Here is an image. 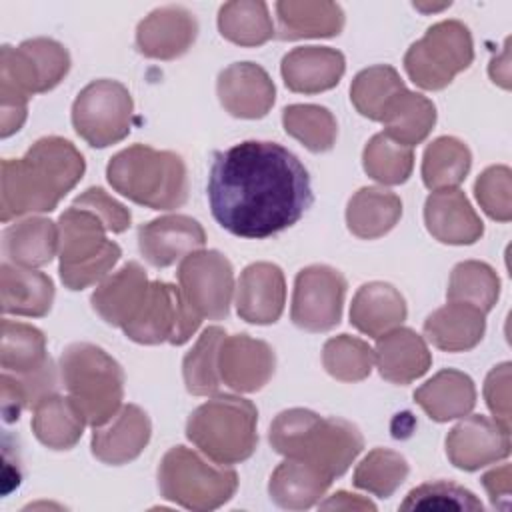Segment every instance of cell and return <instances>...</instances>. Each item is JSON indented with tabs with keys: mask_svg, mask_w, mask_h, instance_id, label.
<instances>
[{
	"mask_svg": "<svg viewBox=\"0 0 512 512\" xmlns=\"http://www.w3.org/2000/svg\"><path fill=\"white\" fill-rule=\"evenodd\" d=\"M404 90L406 86L396 68L378 64L364 68L354 76L350 86V100L362 116L374 122H382L394 98Z\"/></svg>",
	"mask_w": 512,
	"mask_h": 512,
	"instance_id": "cell-38",
	"label": "cell"
},
{
	"mask_svg": "<svg viewBox=\"0 0 512 512\" xmlns=\"http://www.w3.org/2000/svg\"><path fill=\"white\" fill-rule=\"evenodd\" d=\"M268 438L278 454L304 460L330 480L342 476L364 448V438L352 422L322 418L306 408L280 412Z\"/></svg>",
	"mask_w": 512,
	"mask_h": 512,
	"instance_id": "cell-3",
	"label": "cell"
},
{
	"mask_svg": "<svg viewBox=\"0 0 512 512\" xmlns=\"http://www.w3.org/2000/svg\"><path fill=\"white\" fill-rule=\"evenodd\" d=\"M162 498L188 510H214L226 504L236 488L238 474L222 464H210L186 446L170 448L158 466Z\"/></svg>",
	"mask_w": 512,
	"mask_h": 512,
	"instance_id": "cell-9",
	"label": "cell"
},
{
	"mask_svg": "<svg viewBox=\"0 0 512 512\" xmlns=\"http://www.w3.org/2000/svg\"><path fill=\"white\" fill-rule=\"evenodd\" d=\"M384 134L402 146H416L428 138L436 124V106L422 94L400 92L384 114Z\"/></svg>",
	"mask_w": 512,
	"mask_h": 512,
	"instance_id": "cell-35",
	"label": "cell"
},
{
	"mask_svg": "<svg viewBox=\"0 0 512 512\" xmlns=\"http://www.w3.org/2000/svg\"><path fill=\"white\" fill-rule=\"evenodd\" d=\"M346 296V278L332 266L312 264L294 280L292 322L306 332H326L340 324Z\"/></svg>",
	"mask_w": 512,
	"mask_h": 512,
	"instance_id": "cell-14",
	"label": "cell"
},
{
	"mask_svg": "<svg viewBox=\"0 0 512 512\" xmlns=\"http://www.w3.org/2000/svg\"><path fill=\"white\" fill-rule=\"evenodd\" d=\"M406 314L404 296L388 282L362 284L350 304V324L370 338L398 328Z\"/></svg>",
	"mask_w": 512,
	"mask_h": 512,
	"instance_id": "cell-26",
	"label": "cell"
},
{
	"mask_svg": "<svg viewBox=\"0 0 512 512\" xmlns=\"http://www.w3.org/2000/svg\"><path fill=\"white\" fill-rule=\"evenodd\" d=\"M148 286L150 282L144 268L138 262H126L96 286L90 302L106 324L124 328L140 308Z\"/></svg>",
	"mask_w": 512,
	"mask_h": 512,
	"instance_id": "cell-24",
	"label": "cell"
},
{
	"mask_svg": "<svg viewBox=\"0 0 512 512\" xmlns=\"http://www.w3.org/2000/svg\"><path fill=\"white\" fill-rule=\"evenodd\" d=\"M320 508L322 510H332V508H336V510H376V506L368 498L348 494V492L332 494L328 500L320 502Z\"/></svg>",
	"mask_w": 512,
	"mask_h": 512,
	"instance_id": "cell-52",
	"label": "cell"
},
{
	"mask_svg": "<svg viewBox=\"0 0 512 512\" xmlns=\"http://www.w3.org/2000/svg\"><path fill=\"white\" fill-rule=\"evenodd\" d=\"M414 400L434 422H448L472 412L476 388L468 374L446 368L424 382L414 392Z\"/></svg>",
	"mask_w": 512,
	"mask_h": 512,
	"instance_id": "cell-29",
	"label": "cell"
},
{
	"mask_svg": "<svg viewBox=\"0 0 512 512\" xmlns=\"http://www.w3.org/2000/svg\"><path fill=\"white\" fill-rule=\"evenodd\" d=\"M132 96L116 80H94L80 90L72 104L76 134L94 148H106L130 134Z\"/></svg>",
	"mask_w": 512,
	"mask_h": 512,
	"instance_id": "cell-11",
	"label": "cell"
},
{
	"mask_svg": "<svg viewBox=\"0 0 512 512\" xmlns=\"http://www.w3.org/2000/svg\"><path fill=\"white\" fill-rule=\"evenodd\" d=\"M220 34L238 46H260L274 36V24L266 2L234 0L220 6Z\"/></svg>",
	"mask_w": 512,
	"mask_h": 512,
	"instance_id": "cell-37",
	"label": "cell"
},
{
	"mask_svg": "<svg viewBox=\"0 0 512 512\" xmlns=\"http://www.w3.org/2000/svg\"><path fill=\"white\" fill-rule=\"evenodd\" d=\"M322 364L326 372L340 382H360L372 372L374 350L360 338L340 334L326 340Z\"/></svg>",
	"mask_w": 512,
	"mask_h": 512,
	"instance_id": "cell-46",
	"label": "cell"
},
{
	"mask_svg": "<svg viewBox=\"0 0 512 512\" xmlns=\"http://www.w3.org/2000/svg\"><path fill=\"white\" fill-rule=\"evenodd\" d=\"M276 368V356L270 344L248 334L224 336L218 352L220 380L236 392H258L264 388Z\"/></svg>",
	"mask_w": 512,
	"mask_h": 512,
	"instance_id": "cell-16",
	"label": "cell"
},
{
	"mask_svg": "<svg viewBox=\"0 0 512 512\" xmlns=\"http://www.w3.org/2000/svg\"><path fill=\"white\" fill-rule=\"evenodd\" d=\"M346 70L344 54L330 46H300L282 58V78L292 92L318 94L334 88Z\"/></svg>",
	"mask_w": 512,
	"mask_h": 512,
	"instance_id": "cell-23",
	"label": "cell"
},
{
	"mask_svg": "<svg viewBox=\"0 0 512 512\" xmlns=\"http://www.w3.org/2000/svg\"><path fill=\"white\" fill-rule=\"evenodd\" d=\"M486 332V314L466 302H448L424 320V336L446 352H466L480 344Z\"/></svg>",
	"mask_w": 512,
	"mask_h": 512,
	"instance_id": "cell-27",
	"label": "cell"
},
{
	"mask_svg": "<svg viewBox=\"0 0 512 512\" xmlns=\"http://www.w3.org/2000/svg\"><path fill=\"white\" fill-rule=\"evenodd\" d=\"M428 232L442 244H474L484 234V224L466 194L458 188L434 190L424 202Z\"/></svg>",
	"mask_w": 512,
	"mask_h": 512,
	"instance_id": "cell-21",
	"label": "cell"
},
{
	"mask_svg": "<svg viewBox=\"0 0 512 512\" xmlns=\"http://www.w3.org/2000/svg\"><path fill=\"white\" fill-rule=\"evenodd\" d=\"M72 206L92 212L94 216H98L102 220L106 230L114 232V234H120V232L128 230V226L132 222L130 210L98 186H92L84 194L76 196Z\"/></svg>",
	"mask_w": 512,
	"mask_h": 512,
	"instance_id": "cell-49",
	"label": "cell"
},
{
	"mask_svg": "<svg viewBox=\"0 0 512 512\" xmlns=\"http://www.w3.org/2000/svg\"><path fill=\"white\" fill-rule=\"evenodd\" d=\"M6 262L22 268H40L58 252V224L42 216H30L10 224L2 234Z\"/></svg>",
	"mask_w": 512,
	"mask_h": 512,
	"instance_id": "cell-31",
	"label": "cell"
},
{
	"mask_svg": "<svg viewBox=\"0 0 512 512\" xmlns=\"http://www.w3.org/2000/svg\"><path fill=\"white\" fill-rule=\"evenodd\" d=\"M330 484L332 480L316 466L298 458H286L272 472L268 494L280 508L306 510L320 502Z\"/></svg>",
	"mask_w": 512,
	"mask_h": 512,
	"instance_id": "cell-30",
	"label": "cell"
},
{
	"mask_svg": "<svg viewBox=\"0 0 512 512\" xmlns=\"http://www.w3.org/2000/svg\"><path fill=\"white\" fill-rule=\"evenodd\" d=\"M226 332L220 326H208L192 350L182 360V376L186 390L194 396H208L220 388L218 352Z\"/></svg>",
	"mask_w": 512,
	"mask_h": 512,
	"instance_id": "cell-40",
	"label": "cell"
},
{
	"mask_svg": "<svg viewBox=\"0 0 512 512\" xmlns=\"http://www.w3.org/2000/svg\"><path fill=\"white\" fill-rule=\"evenodd\" d=\"M450 6V2H446V4H440V6H422V4H414V8H418V10H424V12H436V10H442V8H448Z\"/></svg>",
	"mask_w": 512,
	"mask_h": 512,
	"instance_id": "cell-53",
	"label": "cell"
},
{
	"mask_svg": "<svg viewBox=\"0 0 512 512\" xmlns=\"http://www.w3.org/2000/svg\"><path fill=\"white\" fill-rule=\"evenodd\" d=\"M198 34L194 14L182 6L152 10L136 28V48L146 58L174 60L188 52Z\"/></svg>",
	"mask_w": 512,
	"mask_h": 512,
	"instance_id": "cell-19",
	"label": "cell"
},
{
	"mask_svg": "<svg viewBox=\"0 0 512 512\" xmlns=\"http://www.w3.org/2000/svg\"><path fill=\"white\" fill-rule=\"evenodd\" d=\"M180 292L200 318L222 320L230 312L234 270L218 250H198L180 260Z\"/></svg>",
	"mask_w": 512,
	"mask_h": 512,
	"instance_id": "cell-13",
	"label": "cell"
},
{
	"mask_svg": "<svg viewBox=\"0 0 512 512\" xmlns=\"http://www.w3.org/2000/svg\"><path fill=\"white\" fill-rule=\"evenodd\" d=\"M50 360L46 354V336L24 322L2 320L0 338V364L2 372L30 374L44 368Z\"/></svg>",
	"mask_w": 512,
	"mask_h": 512,
	"instance_id": "cell-36",
	"label": "cell"
},
{
	"mask_svg": "<svg viewBox=\"0 0 512 512\" xmlns=\"http://www.w3.org/2000/svg\"><path fill=\"white\" fill-rule=\"evenodd\" d=\"M86 418L70 396L48 394L34 404L32 432L50 450H70L82 438Z\"/></svg>",
	"mask_w": 512,
	"mask_h": 512,
	"instance_id": "cell-33",
	"label": "cell"
},
{
	"mask_svg": "<svg viewBox=\"0 0 512 512\" xmlns=\"http://www.w3.org/2000/svg\"><path fill=\"white\" fill-rule=\"evenodd\" d=\"M374 362L384 380L392 384H410L428 372L432 354L422 336L410 328L398 326L378 338Z\"/></svg>",
	"mask_w": 512,
	"mask_h": 512,
	"instance_id": "cell-25",
	"label": "cell"
},
{
	"mask_svg": "<svg viewBox=\"0 0 512 512\" xmlns=\"http://www.w3.org/2000/svg\"><path fill=\"white\" fill-rule=\"evenodd\" d=\"M106 176L118 194L152 210H174L188 198L184 160L170 150L146 144L124 148L110 158Z\"/></svg>",
	"mask_w": 512,
	"mask_h": 512,
	"instance_id": "cell-5",
	"label": "cell"
},
{
	"mask_svg": "<svg viewBox=\"0 0 512 512\" xmlns=\"http://www.w3.org/2000/svg\"><path fill=\"white\" fill-rule=\"evenodd\" d=\"M2 416L6 422H16L24 408L32 406L48 394L56 392V368L48 362L44 368L30 374L2 372Z\"/></svg>",
	"mask_w": 512,
	"mask_h": 512,
	"instance_id": "cell-43",
	"label": "cell"
},
{
	"mask_svg": "<svg viewBox=\"0 0 512 512\" xmlns=\"http://www.w3.org/2000/svg\"><path fill=\"white\" fill-rule=\"evenodd\" d=\"M206 232L202 224L186 214H166L138 228V248L148 264L172 266L176 260L202 250Z\"/></svg>",
	"mask_w": 512,
	"mask_h": 512,
	"instance_id": "cell-18",
	"label": "cell"
},
{
	"mask_svg": "<svg viewBox=\"0 0 512 512\" xmlns=\"http://www.w3.org/2000/svg\"><path fill=\"white\" fill-rule=\"evenodd\" d=\"M446 296L450 302H466L486 314L500 296V278L486 262L464 260L454 266Z\"/></svg>",
	"mask_w": 512,
	"mask_h": 512,
	"instance_id": "cell-41",
	"label": "cell"
},
{
	"mask_svg": "<svg viewBox=\"0 0 512 512\" xmlns=\"http://www.w3.org/2000/svg\"><path fill=\"white\" fill-rule=\"evenodd\" d=\"M474 194L480 208L498 222H508L512 218V172L508 166H490L486 168L476 184Z\"/></svg>",
	"mask_w": 512,
	"mask_h": 512,
	"instance_id": "cell-48",
	"label": "cell"
},
{
	"mask_svg": "<svg viewBox=\"0 0 512 512\" xmlns=\"http://www.w3.org/2000/svg\"><path fill=\"white\" fill-rule=\"evenodd\" d=\"M200 322L202 318L190 308L180 288L154 280L150 282L140 308L122 330L138 344L170 342L182 346L192 338Z\"/></svg>",
	"mask_w": 512,
	"mask_h": 512,
	"instance_id": "cell-12",
	"label": "cell"
},
{
	"mask_svg": "<svg viewBox=\"0 0 512 512\" xmlns=\"http://www.w3.org/2000/svg\"><path fill=\"white\" fill-rule=\"evenodd\" d=\"M86 170L84 156L70 140L44 136L18 160L0 166V220L36 212H52L80 182Z\"/></svg>",
	"mask_w": 512,
	"mask_h": 512,
	"instance_id": "cell-2",
	"label": "cell"
},
{
	"mask_svg": "<svg viewBox=\"0 0 512 512\" xmlns=\"http://www.w3.org/2000/svg\"><path fill=\"white\" fill-rule=\"evenodd\" d=\"M106 226L88 210L70 206L58 218L60 278L68 290H84L104 280L122 256L106 238Z\"/></svg>",
	"mask_w": 512,
	"mask_h": 512,
	"instance_id": "cell-8",
	"label": "cell"
},
{
	"mask_svg": "<svg viewBox=\"0 0 512 512\" xmlns=\"http://www.w3.org/2000/svg\"><path fill=\"white\" fill-rule=\"evenodd\" d=\"M406 476L408 462L400 452L374 448L356 466L352 484L378 498H390L404 484Z\"/></svg>",
	"mask_w": 512,
	"mask_h": 512,
	"instance_id": "cell-45",
	"label": "cell"
},
{
	"mask_svg": "<svg viewBox=\"0 0 512 512\" xmlns=\"http://www.w3.org/2000/svg\"><path fill=\"white\" fill-rule=\"evenodd\" d=\"M206 194L224 230L256 240L294 226L314 200L298 156L268 140H244L214 152Z\"/></svg>",
	"mask_w": 512,
	"mask_h": 512,
	"instance_id": "cell-1",
	"label": "cell"
},
{
	"mask_svg": "<svg viewBox=\"0 0 512 512\" xmlns=\"http://www.w3.org/2000/svg\"><path fill=\"white\" fill-rule=\"evenodd\" d=\"M448 460L466 472L480 470L500 462L510 454V430L482 414H472L462 420L446 436Z\"/></svg>",
	"mask_w": 512,
	"mask_h": 512,
	"instance_id": "cell-15",
	"label": "cell"
},
{
	"mask_svg": "<svg viewBox=\"0 0 512 512\" xmlns=\"http://www.w3.org/2000/svg\"><path fill=\"white\" fill-rule=\"evenodd\" d=\"M222 108L244 120H256L270 112L276 100V88L268 72L254 62H234L224 68L216 82Z\"/></svg>",
	"mask_w": 512,
	"mask_h": 512,
	"instance_id": "cell-17",
	"label": "cell"
},
{
	"mask_svg": "<svg viewBox=\"0 0 512 512\" xmlns=\"http://www.w3.org/2000/svg\"><path fill=\"white\" fill-rule=\"evenodd\" d=\"M70 70L68 50L52 38L24 40L0 50V136L18 132L26 120L28 98L58 86Z\"/></svg>",
	"mask_w": 512,
	"mask_h": 512,
	"instance_id": "cell-4",
	"label": "cell"
},
{
	"mask_svg": "<svg viewBox=\"0 0 512 512\" xmlns=\"http://www.w3.org/2000/svg\"><path fill=\"white\" fill-rule=\"evenodd\" d=\"M2 312L16 316H46L54 300V282L44 272L10 262L0 266Z\"/></svg>",
	"mask_w": 512,
	"mask_h": 512,
	"instance_id": "cell-28",
	"label": "cell"
},
{
	"mask_svg": "<svg viewBox=\"0 0 512 512\" xmlns=\"http://www.w3.org/2000/svg\"><path fill=\"white\" fill-rule=\"evenodd\" d=\"M278 38H330L344 28V12L336 2L282 0L276 4Z\"/></svg>",
	"mask_w": 512,
	"mask_h": 512,
	"instance_id": "cell-32",
	"label": "cell"
},
{
	"mask_svg": "<svg viewBox=\"0 0 512 512\" xmlns=\"http://www.w3.org/2000/svg\"><path fill=\"white\" fill-rule=\"evenodd\" d=\"M474 60V44L468 26L460 20H442L416 40L406 56L404 68L410 80L424 90L446 88L456 74Z\"/></svg>",
	"mask_w": 512,
	"mask_h": 512,
	"instance_id": "cell-10",
	"label": "cell"
},
{
	"mask_svg": "<svg viewBox=\"0 0 512 512\" xmlns=\"http://www.w3.org/2000/svg\"><path fill=\"white\" fill-rule=\"evenodd\" d=\"M366 174L386 186H396L408 180L414 168V152L408 146L394 142L384 132L374 134L362 152Z\"/></svg>",
	"mask_w": 512,
	"mask_h": 512,
	"instance_id": "cell-44",
	"label": "cell"
},
{
	"mask_svg": "<svg viewBox=\"0 0 512 512\" xmlns=\"http://www.w3.org/2000/svg\"><path fill=\"white\" fill-rule=\"evenodd\" d=\"M286 280L280 266L254 262L240 274L236 286V312L250 324H274L284 310Z\"/></svg>",
	"mask_w": 512,
	"mask_h": 512,
	"instance_id": "cell-20",
	"label": "cell"
},
{
	"mask_svg": "<svg viewBox=\"0 0 512 512\" xmlns=\"http://www.w3.org/2000/svg\"><path fill=\"white\" fill-rule=\"evenodd\" d=\"M256 424L258 410L250 400L220 394L190 414L186 436L212 462L230 466L254 454L258 444Z\"/></svg>",
	"mask_w": 512,
	"mask_h": 512,
	"instance_id": "cell-6",
	"label": "cell"
},
{
	"mask_svg": "<svg viewBox=\"0 0 512 512\" xmlns=\"http://www.w3.org/2000/svg\"><path fill=\"white\" fill-rule=\"evenodd\" d=\"M402 216V200L384 188L366 186L354 192L346 206L348 230L364 240L388 234Z\"/></svg>",
	"mask_w": 512,
	"mask_h": 512,
	"instance_id": "cell-34",
	"label": "cell"
},
{
	"mask_svg": "<svg viewBox=\"0 0 512 512\" xmlns=\"http://www.w3.org/2000/svg\"><path fill=\"white\" fill-rule=\"evenodd\" d=\"M152 434L148 414L136 406H122L112 420L92 432V454L112 466L126 464L142 454Z\"/></svg>",
	"mask_w": 512,
	"mask_h": 512,
	"instance_id": "cell-22",
	"label": "cell"
},
{
	"mask_svg": "<svg viewBox=\"0 0 512 512\" xmlns=\"http://www.w3.org/2000/svg\"><path fill=\"white\" fill-rule=\"evenodd\" d=\"M286 134L304 144L310 152H326L334 146L338 124L334 114L318 104H290L282 110Z\"/></svg>",
	"mask_w": 512,
	"mask_h": 512,
	"instance_id": "cell-42",
	"label": "cell"
},
{
	"mask_svg": "<svg viewBox=\"0 0 512 512\" xmlns=\"http://www.w3.org/2000/svg\"><path fill=\"white\" fill-rule=\"evenodd\" d=\"M484 398L494 416L504 430H510V362L494 366L484 382Z\"/></svg>",
	"mask_w": 512,
	"mask_h": 512,
	"instance_id": "cell-50",
	"label": "cell"
},
{
	"mask_svg": "<svg viewBox=\"0 0 512 512\" xmlns=\"http://www.w3.org/2000/svg\"><path fill=\"white\" fill-rule=\"evenodd\" d=\"M482 486L488 492V498L492 506L496 508H510V492H512V476H510V464H502L498 468L488 470L482 476Z\"/></svg>",
	"mask_w": 512,
	"mask_h": 512,
	"instance_id": "cell-51",
	"label": "cell"
},
{
	"mask_svg": "<svg viewBox=\"0 0 512 512\" xmlns=\"http://www.w3.org/2000/svg\"><path fill=\"white\" fill-rule=\"evenodd\" d=\"M402 510H458V512H472L482 510V502L464 486L454 482L438 480L426 482L412 488L404 502L400 504Z\"/></svg>",
	"mask_w": 512,
	"mask_h": 512,
	"instance_id": "cell-47",
	"label": "cell"
},
{
	"mask_svg": "<svg viewBox=\"0 0 512 512\" xmlns=\"http://www.w3.org/2000/svg\"><path fill=\"white\" fill-rule=\"evenodd\" d=\"M472 166L468 146L454 136H440L432 140L422 156V180L426 188L442 190L456 188Z\"/></svg>",
	"mask_w": 512,
	"mask_h": 512,
	"instance_id": "cell-39",
	"label": "cell"
},
{
	"mask_svg": "<svg viewBox=\"0 0 512 512\" xmlns=\"http://www.w3.org/2000/svg\"><path fill=\"white\" fill-rule=\"evenodd\" d=\"M60 376L68 396L92 428L104 426L122 408V366L100 346L90 342L70 344L60 358Z\"/></svg>",
	"mask_w": 512,
	"mask_h": 512,
	"instance_id": "cell-7",
	"label": "cell"
}]
</instances>
